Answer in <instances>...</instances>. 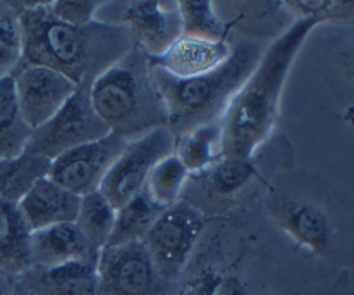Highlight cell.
<instances>
[{
  "instance_id": "cell-1",
  "label": "cell",
  "mask_w": 354,
  "mask_h": 295,
  "mask_svg": "<svg viewBox=\"0 0 354 295\" xmlns=\"http://www.w3.org/2000/svg\"><path fill=\"white\" fill-rule=\"evenodd\" d=\"M21 26V62L44 66L73 81L80 90L91 84L133 48L124 24L91 21L71 26L55 19L47 2H10Z\"/></svg>"
},
{
  "instance_id": "cell-2",
  "label": "cell",
  "mask_w": 354,
  "mask_h": 295,
  "mask_svg": "<svg viewBox=\"0 0 354 295\" xmlns=\"http://www.w3.org/2000/svg\"><path fill=\"white\" fill-rule=\"evenodd\" d=\"M317 26L313 19H297L263 50L257 69L221 120L222 156L248 158L267 143L277 122L282 90L292 62Z\"/></svg>"
},
{
  "instance_id": "cell-3",
  "label": "cell",
  "mask_w": 354,
  "mask_h": 295,
  "mask_svg": "<svg viewBox=\"0 0 354 295\" xmlns=\"http://www.w3.org/2000/svg\"><path fill=\"white\" fill-rule=\"evenodd\" d=\"M263 55L260 41H232L229 59L217 69L194 77H176L150 66L151 79L167 110V127L174 137L207 124L221 122L232 98L253 74Z\"/></svg>"
},
{
  "instance_id": "cell-4",
  "label": "cell",
  "mask_w": 354,
  "mask_h": 295,
  "mask_svg": "<svg viewBox=\"0 0 354 295\" xmlns=\"http://www.w3.org/2000/svg\"><path fill=\"white\" fill-rule=\"evenodd\" d=\"M90 99L109 133L126 143L167 127V110L151 79L148 55L136 45L97 77Z\"/></svg>"
},
{
  "instance_id": "cell-5",
  "label": "cell",
  "mask_w": 354,
  "mask_h": 295,
  "mask_svg": "<svg viewBox=\"0 0 354 295\" xmlns=\"http://www.w3.org/2000/svg\"><path fill=\"white\" fill-rule=\"evenodd\" d=\"M267 216L299 247L318 258H330L339 242V227L328 206L313 194L295 193L289 187L268 186Z\"/></svg>"
},
{
  "instance_id": "cell-6",
  "label": "cell",
  "mask_w": 354,
  "mask_h": 295,
  "mask_svg": "<svg viewBox=\"0 0 354 295\" xmlns=\"http://www.w3.org/2000/svg\"><path fill=\"white\" fill-rule=\"evenodd\" d=\"M207 218L189 202H176L164 209L145 236V249L150 254L158 275L176 285L189 265L191 256L205 232Z\"/></svg>"
},
{
  "instance_id": "cell-7",
  "label": "cell",
  "mask_w": 354,
  "mask_h": 295,
  "mask_svg": "<svg viewBox=\"0 0 354 295\" xmlns=\"http://www.w3.org/2000/svg\"><path fill=\"white\" fill-rule=\"evenodd\" d=\"M263 165H267V162L260 155V149L248 158L221 156L203 172L189 175L183 194L194 191L198 193L184 198L183 201L189 202L200 211L203 206H208V211L212 206L214 209L239 206L241 201L250 196V193H254L260 184L267 182Z\"/></svg>"
},
{
  "instance_id": "cell-8",
  "label": "cell",
  "mask_w": 354,
  "mask_h": 295,
  "mask_svg": "<svg viewBox=\"0 0 354 295\" xmlns=\"http://www.w3.org/2000/svg\"><path fill=\"white\" fill-rule=\"evenodd\" d=\"M174 148L176 137L169 127H160L138 140L127 141L98 191L119 209L145 189L153 166L160 160L174 155Z\"/></svg>"
},
{
  "instance_id": "cell-9",
  "label": "cell",
  "mask_w": 354,
  "mask_h": 295,
  "mask_svg": "<svg viewBox=\"0 0 354 295\" xmlns=\"http://www.w3.org/2000/svg\"><path fill=\"white\" fill-rule=\"evenodd\" d=\"M143 242L107 246L98 252L97 295H172Z\"/></svg>"
},
{
  "instance_id": "cell-10",
  "label": "cell",
  "mask_w": 354,
  "mask_h": 295,
  "mask_svg": "<svg viewBox=\"0 0 354 295\" xmlns=\"http://www.w3.org/2000/svg\"><path fill=\"white\" fill-rule=\"evenodd\" d=\"M107 134V126L91 105L90 90H77L47 124L31 133L26 149L52 162L62 153Z\"/></svg>"
},
{
  "instance_id": "cell-11",
  "label": "cell",
  "mask_w": 354,
  "mask_h": 295,
  "mask_svg": "<svg viewBox=\"0 0 354 295\" xmlns=\"http://www.w3.org/2000/svg\"><path fill=\"white\" fill-rule=\"evenodd\" d=\"M124 146L122 137L109 133L100 140L69 149L52 160L48 179L80 198L97 193Z\"/></svg>"
},
{
  "instance_id": "cell-12",
  "label": "cell",
  "mask_w": 354,
  "mask_h": 295,
  "mask_svg": "<svg viewBox=\"0 0 354 295\" xmlns=\"http://www.w3.org/2000/svg\"><path fill=\"white\" fill-rule=\"evenodd\" d=\"M21 117L31 131L40 129L80 88L44 66L21 62L12 74Z\"/></svg>"
},
{
  "instance_id": "cell-13",
  "label": "cell",
  "mask_w": 354,
  "mask_h": 295,
  "mask_svg": "<svg viewBox=\"0 0 354 295\" xmlns=\"http://www.w3.org/2000/svg\"><path fill=\"white\" fill-rule=\"evenodd\" d=\"M118 16L109 23L124 24L133 44L143 50L148 59L160 57L183 37L179 3L177 2H122L112 3Z\"/></svg>"
},
{
  "instance_id": "cell-14",
  "label": "cell",
  "mask_w": 354,
  "mask_h": 295,
  "mask_svg": "<svg viewBox=\"0 0 354 295\" xmlns=\"http://www.w3.org/2000/svg\"><path fill=\"white\" fill-rule=\"evenodd\" d=\"M98 252L88 244L74 222L31 232V265L35 268H54L81 261L97 263Z\"/></svg>"
},
{
  "instance_id": "cell-15",
  "label": "cell",
  "mask_w": 354,
  "mask_h": 295,
  "mask_svg": "<svg viewBox=\"0 0 354 295\" xmlns=\"http://www.w3.org/2000/svg\"><path fill=\"white\" fill-rule=\"evenodd\" d=\"M214 7L229 33L239 31L250 40L279 38L296 21L284 2H214Z\"/></svg>"
},
{
  "instance_id": "cell-16",
  "label": "cell",
  "mask_w": 354,
  "mask_h": 295,
  "mask_svg": "<svg viewBox=\"0 0 354 295\" xmlns=\"http://www.w3.org/2000/svg\"><path fill=\"white\" fill-rule=\"evenodd\" d=\"M231 52V41L203 40L183 35L167 52L160 57L148 59V62L176 77H194L217 69L229 59Z\"/></svg>"
},
{
  "instance_id": "cell-17",
  "label": "cell",
  "mask_w": 354,
  "mask_h": 295,
  "mask_svg": "<svg viewBox=\"0 0 354 295\" xmlns=\"http://www.w3.org/2000/svg\"><path fill=\"white\" fill-rule=\"evenodd\" d=\"M80 196L60 187L48 177H44L17 202V208L28 229L37 232L59 223L74 222L80 209Z\"/></svg>"
},
{
  "instance_id": "cell-18",
  "label": "cell",
  "mask_w": 354,
  "mask_h": 295,
  "mask_svg": "<svg viewBox=\"0 0 354 295\" xmlns=\"http://www.w3.org/2000/svg\"><path fill=\"white\" fill-rule=\"evenodd\" d=\"M35 295H97V263H69L54 268H31L16 280Z\"/></svg>"
},
{
  "instance_id": "cell-19",
  "label": "cell",
  "mask_w": 354,
  "mask_h": 295,
  "mask_svg": "<svg viewBox=\"0 0 354 295\" xmlns=\"http://www.w3.org/2000/svg\"><path fill=\"white\" fill-rule=\"evenodd\" d=\"M31 266V230L17 202L0 199V275L17 280Z\"/></svg>"
},
{
  "instance_id": "cell-20",
  "label": "cell",
  "mask_w": 354,
  "mask_h": 295,
  "mask_svg": "<svg viewBox=\"0 0 354 295\" xmlns=\"http://www.w3.org/2000/svg\"><path fill=\"white\" fill-rule=\"evenodd\" d=\"M50 160L24 149L21 155L0 160V199L19 202L31 187L44 177H48Z\"/></svg>"
},
{
  "instance_id": "cell-21",
  "label": "cell",
  "mask_w": 354,
  "mask_h": 295,
  "mask_svg": "<svg viewBox=\"0 0 354 295\" xmlns=\"http://www.w3.org/2000/svg\"><path fill=\"white\" fill-rule=\"evenodd\" d=\"M189 268L177 295H253L244 280L218 261H200Z\"/></svg>"
},
{
  "instance_id": "cell-22",
  "label": "cell",
  "mask_w": 354,
  "mask_h": 295,
  "mask_svg": "<svg viewBox=\"0 0 354 295\" xmlns=\"http://www.w3.org/2000/svg\"><path fill=\"white\" fill-rule=\"evenodd\" d=\"M164 208L153 202L147 191H141L126 204L115 209L114 229L109 237L107 246H124L131 242H141L151 229ZM105 246V247H107Z\"/></svg>"
},
{
  "instance_id": "cell-23",
  "label": "cell",
  "mask_w": 354,
  "mask_h": 295,
  "mask_svg": "<svg viewBox=\"0 0 354 295\" xmlns=\"http://www.w3.org/2000/svg\"><path fill=\"white\" fill-rule=\"evenodd\" d=\"M174 155L183 163L189 175L203 172L222 156L221 122L207 124L176 137Z\"/></svg>"
},
{
  "instance_id": "cell-24",
  "label": "cell",
  "mask_w": 354,
  "mask_h": 295,
  "mask_svg": "<svg viewBox=\"0 0 354 295\" xmlns=\"http://www.w3.org/2000/svg\"><path fill=\"white\" fill-rule=\"evenodd\" d=\"M31 133L21 117L12 76L0 77V160L21 155L30 143Z\"/></svg>"
},
{
  "instance_id": "cell-25",
  "label": "cell",
  "mask_w": 354,
  "mask_h": 295,
  "mask_svg": "<svg viewBox=\"0 0 354 295\" xmlns=\"http://www.w3.org/2000/svg\"><path fill=\"white\" fill-rule=\"evenodd\" d=\"M115 208L104 198L100 191L81 198L80 209L74 223L91 247L102 251L109 242L114 229Z\"/></svg>"
},
{
  "instance_id": "cell-26",
  "label": "cell",
  "mask_w": 354,
  "mask_h": 295,
  "mask_svg": "<svg viewBox=\"0 0 354 295\" xmlns=\"http://www.w3.org/2000/svg\"><path fill=\"white\" fill-rule=\"evenodd\" d=\"M189 172L176 155L160 160L150 172L145 191L160 208L167 209L180 201Z\"/></svg>"
},
{
  "instance_id": "cell-27",
  "label": "cell",
  "mask_w": 354,
  "mask_h": 295,
  "mask_svg": "<svg viewBox=\"0 0 354 295\" xmlns=\"http://www.w3.org/2000/svg\"><path fill=\"white\" fill-rule=\"evenodd\" d=\"M177 3H179L184 37L203 38V40L215 41H231L229 40V35L231 33H229L224 21L218 17L214 2H189V0H184V2Z\"/></svg>"
},
{
  "instance_id": "cell-28",
  "label": "cell",
  "mask_w": 354,
  "mask_h": 295,
  "mask_svg": "<svg viewBox=\"0 0 354 295\" xmlns=\"http://www.w3.org/2000/svg\"><path fill=\"white\" fill-rule=\"evenodd\" d=\"M21 64V26L10 2H0V77L10 76Z\"/></svg>"
},
{
  "instance_id": "cell-29",
  "label": "cell",
  "mask_w": 354,
  "mask_h": 295,
  "mask_svg": "<svg viewBox=\"0 0 354 295\" xmlns=\"http://www.w3.org/2000/svg\"><path fill=\"white\" fill-rule=\"evenodd\" d=\"M286 9L295 19H313L320 23L327 21H349L353 17V2L339 0H295L284 2Z\"/></svg>"
},
{
  "instance_id": "cell-30",
  "label": "cell",
  "mask_w": 354,
  "mask_h": 295,
  "mask_svg": "<svg viewBox=\"0 0 354 295\" xmlns=\"http://www.w3.org/2000/svg\"><path fill=\"white\" fill-rule=\"evenodd\" d=\"M104 2H93V0H55L47 2V9L50 10L55 19L71 26H84L91 21L97 19L98 10L102 9Z\"/></svg>"
},
{
  "instance_id": "cell-31",
  "label": "cell",
  "mask_w": 354,
  "mask_h": 295,
  "mask_svg": "<svg viewBox=\"0 0 354 295\" xmlns=\"http://www.w3.org/2000/svg\"><path fill=\"white\" fill-rule=\"evenodd\" d=\"M14 287L10 285V278L0 275V295H12Z\"/></svg>"
},
{
  "instance_id": "cell-32",
  "label": "cell",
  "mask_w": 354,
  "mask_h": 295,
  "mask_svg": "<svg viewBox=\"0 0 354 295\" xmlns=\"http://www.w3.org/2000/svg\"><path fill=\"white\" fill-rule=\"evenodd\" d=\"M12 295H35L31 292H28V290H24L23 287H19L17 283H14V289H12Z\"/></svg>"
}]
</instances>
